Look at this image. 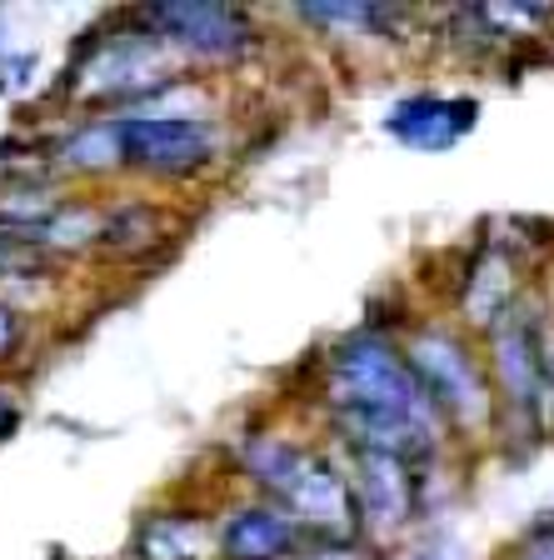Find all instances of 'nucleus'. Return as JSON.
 Wrapping results in <instances>:
<instances>
[{"label":"nucleus","instance_id":"1","mask_svg":"<svg viewBox=\"0 0 554 560\" xmlns=\"http://www.w3.org/2000/svg\"><path fill=\"white\" fill-rule=\"evenodd\" d=\"M330 410H375L435 435V406L385 336H350L330 361Z\"/></svg>","mask_w":554,"mask_h":560},{"label":"nucleus","instance_id":"2","mask_svg":"<svg viewBox=\"0 0 554 560\" xmlns=\"http://www.w3.org/2000/svg\"><path fill=\"white\" fill-rule=\"evenodd\" d=\"M120 165L145 175H196L215 155L210 120L185 110H126L116 116Z\"/></svg>","mask_w":554,"mask_h":560},{"label":"nucleus","instance_id":"3","mask_svg":"<svg viewBox=\"0 0 554 560\" xmlns=\"http://www.w3.org/2000/svg\"><path fill=\"white\" fill-rule=\"evenodd\" d=\"M404 365L415 371V381H420V390H425V400L435 406V416L455 420V425H480V420L490 416L485 381L474 371L470 350L455 336H445V330H420V336H410Z\"/></svg>","mask_w":554,"mask_h":560},{"label":"nucleus","instance_id":"4","mask_svg":"<svg viewBox=\"0 0 554 560\" xmlns=\"http://www.w3.org/2000/svg\"><path fill=\"white\" fill-rule=\"evenodd\" d=\"M170 60H165V40H155L151 31L140 35H116V40H95L85 50L81 70H75V91L91 101H145L161 95Z\"/></svg>","mask_w":554,"mask_h":560},{"label":"nucleus","instance_id":"5","mask_svg":"<svg viewBox=\"0 0 554 560\" xmlns=\"http://www.w3.org/2000/svg\"><path fill=\"white\" fill-rule=\"evenodd\" d=\"M490 346H495V371H499V385H505V396H509V410L524 420L550 416L554 361L544 355L540 330H534L524 315L509 311L490 326Z\"/></svg>","mask_w":554,"mask_h":560},{"label":"nucleus","instance_id":"6","mask_svg":"<svg viewBox=\"0 0 554 560\" xmlns=\"http://www.w3.org/2000/svg\"><path fill=\"white\" fill-rule=\"evenodd\" d=\"M140 25L165 40V46L196 50V56H240L250 46V21L231 5H215V0H170V5H145Z\"/></svg>","mask_w":554,"mask_h":560},{"label":"nucleus","instance_id":"7","mask_svg":"<svg viewBox=\"0 0 554 560\" xmlns=\"http://www.w3.org/2000/svg\"><path fill=\"white\" fill-rule=\"evenodd\" d=\"M280 511L295 525L320 530V540H355L359 530L350 480L335 466L315 460V455H300V466L290 470V480L280 486Z\"/></svg>","mask_w":554,"mask_h":560},{"label":"nucleus","instance_id":"8","mask_svg":"<svg viewBox=\"0 0 554 560\" xmlns=\"http://www.w3.org/2000/svg\"><path fill=\"white\" fill-rule=\"evenodd\" d=\"M350 495H355V515L359 530L369 536H400V525L415 515V480H410V460L400 455H380V451H355V480H350Z\"/></svg>","mask_w":554,"mask_h":560},{"label":"nucleus","instance_id":"9","mask_svg":"<svg viewBox=\"0 0 554 560\" xmlns=\"http://www.w3.org/2000/svg\"><path fill=\"white\" fill-rule=\"evenodd\" d=\"M480 120V105L470 95H404L385 116V136H394L410 151H450Z\"/></svg>","mask_w":554,"mask_h":560},{"label":"nucleus","instance_id":"10","mask_svg":"<svg viewBox=\"0 0 554 560\" xmlns=\"http://www.w3.org/2000/svg\"><path fill=\"white\" fill-rule=\"evenodd\" d=\"M295 546H300V525L280 505H240L220 530L225 560H285Z\"/></svg>","mask_w":554,"mask_h":560},{"label":"nucleus","instance_id":"11","mask_svg":"<svg viewBox=\"0 0 554 560\" xmlns=\"http://www.w3.org/2000/svg\"><path fill=\"white\" fill-rule=\"evenodd\" d=\"M135 550H140V560H210L215 556V536H210L205 521H196V515L165 511L140 525Z\"/></svg>","mask_w":554,"mask_h":560},{"label":"nucleus","instance_id":"12","mask_svg":"<svg viewBox=\"0 0 554 560\" xmlns=\"http://www.w3.org/2000/svg\"><path fill=\"white\" fill-rule=\"evenodd\" d=\"M509 301H515V266L499 245H490L480 266L470 270V285H464V311L480 320V326H495L499 315H509Z\"/></svg>","mask_w":554,"mask_h":560},{"label":"nucleus","instance_id":"13","mask_svg":"<svg viewBox=\"0 0 554 560\" xmlns=\"http://www.w3.org/2000/svg\"><path fill=\"white\" fill-rule=\"evenodd\" d=\"M105 215L91 206H60L50 221H40L21 245H35V250H81V245L101 241Z\"/></svg>","mask_w":554,"mask_h":560},{"label":"nucleus","instance_id":"14","mask_svg":"<svg viewBox=\"0 0 554 560\" xmlns=\"http://www.w3.org/2000/svg\"><path fill=\"white\" fill-rule=\"evenodd\" d=\"M56 161L66 165V171H110V165H120L116 120H95V126H81L70 140H60Z\"/></svg>","mask_w":554,"mask_h":560},{"label":"nucleus","instance_id":"15","mask_svg":"<svg viewBox=\"0 0 554 560\" xmlns=\"http://www.w3.org/2000/svg\"><path fill=\"white\" fill-rule=\"evenodd\" d=\"M300 445H290L285 435H255V441H245L240 451V466L250 470L260 486L270 490V495H280V486L290 480V470L300 466Z\"/></svg>","mask_w":554,"mask_h":560},{"label":"nucleus","instance_id":"16","mask_svg":"<svg viewBox=\"0 0 554 560\" xmlns=\"http://www.w3.org/2000/svg\"><path fill=\"white\" fill-rule=\"evenodd\" d=\"M305 21L310 25H325V31H359V35H380L385 25L394 21L385 5H369V0H350V5H305Z\"/></svg>","mask_w":554,"mask_h":560},{"label":"nucleus","instance_id":"17","mask_svg":"<svg viewBox=\"0 0 554 560\" xmlns=\"http://www.w3.org/2000/svg\"><path fill=\"white\" fill-rule=\"evenodd\" d=\"M480 25H505L509 35H524L534 25L554 21V11H540V5H485V11H470Z\"/></svg>","mask_w":554,"mask_h":560},{"label":"nucleus","instance_id":"18","mask_svg":"<svg viewBox=\"0 0 554 560\" xmlns=\"http://www.w3.org/2000/svg\"><path fill=\"white\" fill-rule=\"evenodd\" d=\"M31 70H35V56H31V50H0V95L21 91Z\"/></svg>","mask_w":554,"mask_h":560},{"label":"nucleus","instance_id":"19","mask_svg":"<svg viewBox=\"0 0 554 560\" xmlns=\"http://www.w3.org/2000/svg\"><path fill=\"white\" fill-rule=\"evenodd\" d=\"M310 560H369L359 540H320Z\"/></svg>","mask_w":554,"mask_h":560},{"label":"nucleus","instance_id":"20","mask_svg":"<svg viewBox=\"0 0 554 560\" xmlns=\"http://www.w3.org/2000/svg\"><path fill=\"white\" fill-rule=\"evenodd\" d=\"M15 420H21V406H15L11 390H0V435H11Z\"/></svg>","mask_w":554,"mask_h":560},{"label":"nucleus","instance_id":"21","mask_svg":"<svg viewBox=\"0 0 554 560\" xmlns=\"http://www.w3.org/2000/svg\"><path fill=\"white\" fill-rule=\"evenodd\" d=\"M15 336H21V326H15V315L5 311V305H0V355H5V350L15 346Z\"/></svg>","mask_w":554,"mask_h":560},{"label":"nucleus","instance_id":"22","mask_svg":"<svg viewBox=\"0 0 554 560\" xmlns=\"http://www.w3.org/2000/svg\"><path fill=\"white\" fill-rule=\"evenodd\" d=\"M520 560H554V536H530Z\"/></svg>","mask_w":554,"mask_h":560},{"label":"nucleus","instance_id":"23","mask_svg":"<svg viewBox=\"0 0 554 560\" xmlns=\"http://www.w3.org/2000/svg\"><path fill=\"white\" fill-rule=\"evenodd\" d=\"M550 416H554V400H550Z\"/></svg>","mask_w":554,"mask_h":560}]
</instances>
